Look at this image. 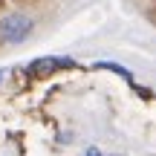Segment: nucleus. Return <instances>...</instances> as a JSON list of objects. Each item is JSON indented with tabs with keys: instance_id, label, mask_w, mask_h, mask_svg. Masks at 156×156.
Masks as SVG:
<instances>
[{
	"instance_id": "f257e3e1",
	"label": "nucleus",
	"mask_w": 156,
	"mask_h": 156,
	"mask_svg": "<svg viewBox=\"0 0 156 156\" xmlns=\"http://www.w3.org/2000/svg\"><path fill=\"white\" fill-rule=\"evenodd\" d=\"M32 35V20L26 15H6L0 20V38L6 44H23Z\"/></svg>"
},
{
	"instance_id": "f03ea898",
	"label": "nucleus",
	"mask_w": 156,
	"mask_h": 156,
	"mask_svg": "<svg viewBox=\"0 0 156 156\" xmlns=\"http://www.w3.org/2000/svg\"><path fill=\"white\" fill-rule=\"evenodd\" d=\"M73 67H75V61L73 58H64V55H58V58H35L29 64V73L32 75H46V73H55V69H73Z\"/></svg>"
},
{
	"instance_id": "7ed1b4c3",
	"label": "nucleus",
	"mask_w": 156,
	"mask_h": 156,
	"mask_svg": "<svg viewBox=\"0 0 156 156\" xmlns=\"http://www.w3.org/2000/svg\"><path fill=\"white\" fill-rule=\"evenodd\" d=\"M113 69V73H119V75H124V78H130V69L127 67H119V64H110V61H104V64H95V69Z\"/></svg>"
},
{
	"instance_id": "20e7f679",
	"label": "nucleus",
	"mask_w": 156,
	"mask_h": 156,
	"mask_svg": "<svg viewBox=\"0 0 156 156\" xmlns=\"http://www.w3.org/2000/svg\"><path fill=\"white\" fill-rule=\"evenodd\" d=\"M84 156H104V153H101L98 147H87V153H84Z\"/></svg>"
},
{
	"instance_id": "39448f33",
	"label": "nucleus",
	"mask_w": 156,
	"mask_h": 156,
	"mask_svg": "<svg viewBox=\"0 0 156 156\" xmlns=\"http://www.w3.org/2000/svg\"><path fill=\"white\" fill-rule=\"evenodd\" d=\"M0 81H3V69H0Z\"/></svg>"
}]
</instances>
